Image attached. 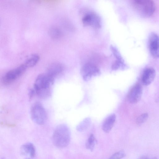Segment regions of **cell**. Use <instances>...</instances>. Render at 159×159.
<instances>
[{"instance_id": "2", "label": "cell", "mask_w": 159, "mask_h": 159, "mask_svg": "<svg viewBox=\"0 0 159 159\" xmlns=\"http://www.w3.org/2000/svg\"><path fill=\"white\" fill-rule=\"evenodd\" d=\"M70 133L68 126L64 124L58 125L55 129L52 136L53 144L59 148H63L70 143Z\"/></svg>"}, {"instance_id": "20", "label": "cell", "mask_w": 159, "mask_h": 159, "mask_svg": "<svg viewBox=\"0 0 159 159\" xmlns=\"http://www.w3.org/2000/svg\"><path fill=\"white\" fill-rule=\"evenodd\" d=\"M148 114L144 113L140 115L136 120V123L139 125H141L144 123L148 119Z\"/></svg>"}, {"instance_id": "7", "label": "cell", "mask_w": 159, "mask_h": 159, "mask_svg": "<svg viewBox=\"0 0 159 159\" xmlns=\"http://www.w3.org/2000/svg\"><path fill=\"white\" fill-rule=\"evenodd\" d=\"M81 74L84 81L89 80L92 77L100 75L101 72L99 68L94 64L88 62L84 64L82 67Z\"/></svg>"}, {"instance_id": "16", "label": "cell", "mask_w": 159, "mask_h": 159, "mask_svg": "<svg viewBox=\"0 0 159 159\" xmlns=\"http://www.w3.org/2000/svg\"><path fill=\"white\" fill-rule=\"evenodd\" d=\"M48 33L50 37L54 39H59L62 34L61 30L55 26H52L49 29Z\"/></svg>"}, {"instance_id": "13", "label": "cell", "mask_w": 159, "mask_h": 159, "mask_svg": "<svg viewBox=\"0 0 159 159\" xmlns=\"http://www.w3.org/2000/svg\"><path fill=\"white\" fill-rule=\"evenodd\" d=\"M22 149L25 153L29 154L30 158H33L35 156V148L31 143H27L24 144L22 146Z\"/></svg>"}, {"instance_id": "5", "label": "cell", "mask_w": 159, "mask_h": 159, "mask_svg": "<svg viewBox=\"0 0 159 159\" xmlns=\"http://www.w3.org/2000/svg\"><path fill=\"white\" fill-rule=\"evenodd\" d=\"M27 68L24 63L9 71L2 78V83L5 85H8L12 83L25 72Z\"/></svg>"}, {"instance_id": "17", "label": "cell", "mask_w": 159, "mask_h": 159, "mask_svg": "<svg viewBox=\"0 0 159 159\" xmlns=\"http://www.w3.org/2000/svg\"><path fill=\"white\" fill-rule=\"evenodd\" d=\"M96 142L97 140L94 135L93 134H91L86 143V148L91 151H93Z\"/></svg>"}, {"instance_id": "21", "label": "cell", "mask_w": 159, "mask_h": 159, "mask_svg": "<svg viewBox=\"0 0 159 159\" xmlns=\"http://www.w3.org/2000/svg\"><path fill=\"white\" fill-rule=\"evenodd\" d=\"M34 92H35L34 90H33L32 89L30 90L29 93V95L30 98H31L33 96Z\"/></svg>"}, {"instance_id": "6", "label": "cell", "mask_w": 159, "mask_h": 159, "mask_svg": "<svg viewBox=\"0 0 159 159\" xmlns=\"http://www.w3.org/2000/svg\"><path fill=\"white\" fill-rule=\"evenodd\" d=\"M82 22L86 26H90L95 29L101 27V20L100 16L96 13L92 11L87 12L83 17Z\"/></svg>"}, {"instance_id": "23", "label": "cell", "mask_w": 159, "mask_h": 159, "mask_svg": "<svg viewBox=\"0 0 159 159\" xmlns=\"http://www.w3.org/2000/svg\"><path fill=\"white\" fill-rule=\"evenodd\" d=\"M148 159H158L156 157H152V158H148Z\"/></svg>"}, {"instance_id": "15", "label": "cell", "mask_w": 159, "mask_h": 159, "mask_svg": "<svg viewBox=\"0 0 159 159\" xmlns=\"http://www.w3.org/2000/svg\"><path fill=\"white\" fill-rule=\"evenodd\" d=\"M91 120L89 118H86L82 121L77 126L76 129L79 132H82L86 130L89 126Z\"/></svg>"}, {"instance_id": "12", "label": "cell", "mask_w": 159, "mask_h": 159, "mask_svg": "<svg viewBox=\"0 0 159 159\" xmlns=\"http://www.w3.org/2000/svg\"><path fill=\"white\" fill-rule=\"evenodd\" d=\"M116 115L112 114L109 116L105 120L102 125V129L106 133L110 132L116 120Z\"/></svg>"}, {"instance_id": "3", "label": "cell", "mask_w": 159, "mask_h": 159, "mask_svg": "<svg viewBox=\"0 0 159 159\" xmlns=\"http://www.w3.org/2000/svg\"><path fill=\"white\" fill-rule=\"evenodd\" d=\"M133 8L140 14L145 16L153 15L156 10L154 2L151 0H134L131 1Z\"/></svg>"}, {"instance_id": "22", "label": "cell", "mask_w": 159, "mask_h": 159, "mask_svg": "<svg viewBox=\"0 0 159 159\" xmlns=\"http://www.w3.org/2000/svg\"><path fill=\"white\" fill-rule=\"evenodd\" d=\"M148 157L146 156H143L141 157L139 159H148Z\"/></svg>"}, {"instance_id": "14", "label": "cell", "mask_w": 159, "mask_h": 159, "mask_svg": "<svg viewBox=\"0 0 159 159\" xmlns=\"http://www.w3.org/2000/svg\"><path fill=\"white\" fill-rule=\"evenodd\" d=\"M40 59L39 55L37 54L32 55L25 61L24 64L27 68L35 66Z\"/></svg>"}, {"instance_id": "19", "label": "cell", "mask_w": 159, "mask_h": 159, "mask_svg": "<svg viewBox=\"0 0 159 159\" xmlns=\"http://www.w3.org/2000/svg\"><path fill=\"white\" fill-rule=\"evenodd\" d=\"M125 155V152L123 150H120L113 154L108 159H122Z\"/></svg>"}, {"instance_id": "4", "label": "cell", "mask_w": 159, "mask_h": 159, "mask_svg": "<svg viewBox=\"0 0 159 159\" xmlns=\"http://www.w3.org/2000/svg\"><path fill=\"white\" fill-rule=\"evenodd\" d=\"M30 115L32 120L38 125L44 124L47 120L45 110L42 104L39 102H35L32 106Z\"/></svg>"}, {"instance_id": "10", "label": "cell", "mask_w": 159, "mask_h": 159, "mask_svg": "<svg viewBox=\"0 0 159 159\" xmlns=\"http://www.w3.org/2000/svg\"><path fill=\"white\" fill-rule=\"evenodd\" d=\"M156 72L154 69L148 68L143 71L142 75V81L144 84L148 85L151 84L154 80Z\"/></svg>"}, {"instance_id": "18", "label": "cell", "mask_w": 159, "mask_h": 159, "mask_svg": "<svg viewBox=\"0 0 159 159\" xmlns=\"http://www.w3.org/2000/svg\"><path fill=\"white\" fill-rule=\"evenodd\" d=\"M111 68L112 70H115L119 69L124 70L127 68V66L125 63L124 60H116L112 64Z\"/></svg>"}, {"instance_id": "1", "label": "cell", "mask_w": 159, "mask_h": 159, "mask_svg": "<svg viewBox=\"0 0 159 159\" xmlns=\"http://www.w3.org/2000/svg\"><path fill=\"white\" fill-rule=\"evenodd\" d=\"M54 78L46 73L39 75L36 78L34 88L35 92L40 98L45 99L51 94V87L53 84Z\"/></svg>"}, {"instance_id": "11", "label": "cell", "mask_w": 159, "mask_h": 159, "mask_svg": "<svg viewBox=\"0 0 159 159\" xmlns=\"http://www.w3.org/2000/svg\"><path fill=\"white\" fill-rule=\"evenodd\" d=\"M63 70V66L60 63L54 62L51 64L48 67L46 73L54 79L60 75Z\"/></svg>"}, {"instance_id": "8", "label": "cell", "mask_w": 159, "mask_h": 159, "mask_svg": "<svg viewBox=\"0 0 159 159\" xmlns=\"http://www.w3.org/2000/svg\"><path fill=\"white\" fill-rule=\"evenodd\" d=\"M148 45L149 51L153 57L158 58L159 57V37L155 33H152L150 35Z\"/></svg>"}, {"instance_id": "9", "label": "cell", "mask_w": 159, "mask_h": 159, "mask_svg": "<svg viewBox=\"0 0 159 159\" xmlns=\"http://www.w3.org/2000/svg\"><path fill=\"white\" fill-rule=\"evenodd\" d=\"M143 93V89L141 85L137 84L130 90L127 95V99L130 103H135L140 99Z\"/></svg>"}]
</instances>
